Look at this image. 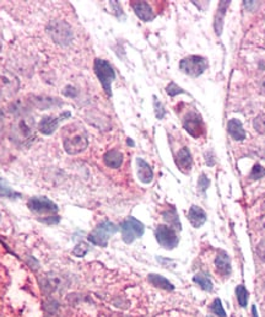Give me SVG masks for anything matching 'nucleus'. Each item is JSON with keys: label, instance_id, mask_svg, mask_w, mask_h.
Here are the masks:
<instances>
[{"label": "nucleus", "instance_id": "f257e3e1", "mask_svg": "<svg viewBox=\"0 0 265 317\" xmlns=\"http://www.w3.org/2000/svg\"><path fill=\"white\" fill-rule=\"evenodd\" d=\"M64 149L68 154H79L87 148V135L84 129L68 127L64 129Z\"/></svg>", "mask_w": 265, "mask_h": 317}, {"label": "nucleus", "instance_id": "f03ea898", "mask_svg": "<svg viewBox=\"0 0 265 317\" xmlns=\"http://www.w3.org/2000/svg\"><path fill=\"white\" fill-rule=\"evenodd\" d=\"M207 68H209V62L201 56H188L179 62V69L192 78L203 75Z\"/></svg>", "mask_w": 265, "mask_h": 317}, {"label": "nucleus", "instance_id": "7ed1b4c3", "mask_svg": "<svg viewBox=\"0 0 265 317\" xmlns=\"http://www.w3.org/2000/svg\"><path fill=\"white\" fill-rule=\"evenodd\" d=\"M93 69H95L96 75L101 82L102 87H103L104 93L108 96H112V82L116 79V73L113 70L112 65L110 64L107 61L97 58L93 64Z\"/></svg>", "mask_w": 265, "mask_h": 317}, {"label": "nucleus", "instance_id": "20e7f679", "mask_svg": "<svg viewBox=\"0 0 265 317\" xmlns=\"http://www.w3.org/2000/svg\"><path fill=\"white\" fill-rule=\"evenodd\" d=\"M117 231H118V228H117L113 222L103 221L91 231V234L88 235V240H90L93 245L106 247L108 244V240H110L111 236L115 235Z\"/></svg>", "mask_w": 265, "mask_h": 317}, {"label": "nucleus", "instance_id": "39448f33", "mask_svg": "<svg viewBox=\"0 0 265 317\" xmlns=\"http://www.w3.org/2000/svg\"><path fill=\"white\" fill-rule=\"evenodd\" d=\"M48 33L54 42L61 46H68L73 41V32L69 25L64 21H52L47 27Z\"/></svg>", "mask_w": 265, "mask_h": 317}, {"label": "nucleus", "instance_id": "423d86ee", "mask_svg": "<svg viewBox=\"0 0 265 317\" xmlns=\"http://www.w3.org/2000/svg\"><path fill=\"white\" fill-rule=\"evenodd\" d=\"M122 238L125 244H132L134 240L138 238H141L145 233V227L142 222L134 218H129L127 220L122 222L121 225Z\"/></svg>", "mask_w": 265, "mask_h": 317}, {"label": "nucleus", "instance_id": "0eeeda50", "mask_svg": "<svg viewBox=\"0 0 265 317\" xmlns=\"http://www.w3.org/2000/svg\"><path fill=\"white\" fill-rule=\"evenodd\" d=\"M156 240L162 247L166 250H173V248L178 246V236H177L175 229L166 227V225H160L155 231Z\"/></svg>", "mask_w": 265, "mask_h": 317}, {"label": "nucleus", "instance_id": "6e6552de", "mask_svg": "<svg viewBox=\"0 0 265 317\" xmlns=\"http://www.w3.org/2000/svg\"><path fill=\"white\" fill-rule=\"evenodd\" d=\"M183 127L194 138H199L204 133L203 119L195 111H190V112L187 113L183 119Z\"/></svg>", "mask_w": 265, "mask_h": 317}, {"label": "nucleus", "instance_id": "1a4fd4ad", "mask_svg": "<svg viewBox=\"0 0 265 317\" xmlns=\"http://www.w3.org/2000/svg\"><path fill=\"white\" fill-rule=\"evenodd\" d=\"M27 205L33 213L37 214H56L58 211L56 203L47 198H31Z\"/></svg>", "mask_w": 265, "mask_h": 317}, {"label": "nucleus", "instance_id": "9d476101", "mask_svg": "<svg viewBox=\"0 0 265 317\" xmlns=\"http://www.w3.org/2000/svg\"><path fill=\"white\" fill-rule=\"evenodd\" d=\"M69 117H70L69 111H68V112H63L62 115L58 117H45V118H43L39 122L38 130L41 133L45 134V135H50V134H53L54 130H56V128L58 127V124L61 123L62 121H64V119L69 118Z\"/></svg>", "mask_w": 265, "mask_h": 317}, {"label": "nucleus", "instance_id": "9b49d317", "mask_svg": "<svg viewBox=\"0 0 265 317\" xmlns=\"http://www.w3.org/2000/svg\"><path fill=\"white\" fill-rule=\"evenodd\" d=\"M176 165L182 172H189L193 165L192 154L188 148H182L176 155Z\"/></svg>", "mask_w": 265, "mask_h": 317}, {"label": "nucleus", "instance_id": "f8f14e48", "mask_svg": "<svg viewBox=\"0 0 265 317\" xmlns=\"http://www.w3.org/2000/svg\"><path fill=\"white\" fill-rule=\"evenodd\" d=\"M133 9L135 11L136 16L145 22L152 21L155 19V14H153L152 9L146 2H134Z\"/></svg>", "mask_w": 265, "mask_h": 317}, {"label": "nucleus", "instance_id": "ddd939ff", "mask_svg": "<svg viewBox=\"0 0 265 317\" xmlns=\"http://www.w3.org/2000/svg\"><path fill=\"white\" fill-rule=\"evenodd\" d=\"M188 219L194 228H200L206 222V213L198 205H192L188 211Z\"/></svg>", "mask_w": 265, "mask_h": 317}, {"label": "nucleus", "instance_id": "4468645a", "mask_svg": "<svg viewBox=\"0 0 265 317\" xmlns=\"http://www.w3.org/2000/svg\"><path fill=\"white\" fill-rule=\"evenodd\" d=\"M215 267L219 274L226 277L231 273V261L230 257L225 251H219L218 256L215 258Z\"/></svg>", "mask_w": 265, "mask_h": 317}, {"label": "nucleus", "instance_id": "2eb2a0df", "mask_svg": "<svg viewBox=\"0 0 265 317\" xmlns=\"http://www.w3.org/2000/svg\"><path fill=\"white\" fill-rule=\"evenodd\" d=\"M136 166H138V177L142 184H150L153 179V172L151 166L145 160L140 158L136 159Z\"/></svg>", "mask_w": 265, "mask_h": 317}, {"label": "nucleus", "instance_id": "dca6fc26", "mask_svg": "<svg viewBox=\"0 0 265 317\" xmlns=\"http://www.w3.org/2000/svg\"><path fill=\"white\" fill-rule=\"evenodd\" d=\"M227 132L237 142L244 141L247 137L246 130L243 129V125H242L241 121H238V119H231V121H229V123H227Z\"/></svg>", "mask_w": 265, "mask_h": 317}, {"label": "nucleus", "instance_id": "f3484780", "mask_svg": "<svg viewBox=\"0 0 265 317\" xmlns=\"http://www.w3.org/2000/svg\"><path fill=\"white\" fill-rule=\"evenodd\" d=\"M231 2H220L219 3V7L218 10H216V15H215V32L216 35L220 36L222 32V27H224V20H225V15H226V10L229 8Z\"/></svg>", "mask_w": 265, "mask_h": 317}, {"label": "nucleus", "instance_id": "a211bd4d", "mask_svg": "<svg viewBox=\"0 0 265 317\" xmlns=\"http://www.w3.org/2000/svg\"><path fill=\"white\" fill-rule=\"evenodd\" d=\"M103 161L110 168H119L123 162V155L118 150H110L104 154Z\"/></svg>", "mask_w": 265, "mask_h": 317}, {"label": "nucleus", "instance_id": "6ab92c4d", "mask_svg": "<svg viewBox=\"0 0 265 317\" xmlns=\"http://www.w3.org/2000/svg\"><path fill=\"white\" fill-rule=\"evenodd\" d=\"M149 281L152 285H155L156 288H160V289H165V290H173L175 287H173L172 283H170L166 278H164L160 274H150L149 276Z\"/></svg>", "mask_w": 265, "mask_h": 317}, {"label": "nucleus", "instance_id": "aec40b11", "mask_svg": "<svg viewBox=\"0 0 265 317\" xmlns=\"http://www.w3.org/2000/svg\"><path fill=\"white\" fill-rule=\"evenodd\" d=\"M194 282L205 291L213 290V282L210 281V278L206 276V274L198 273L196 276H194Z\"/></svg>", "mask_w": 265, "mask_h": 317}, {"label": "nucleus", "instance_id": "412c9836", "mask_svg": "<svg viewBox=\"0 0 265 317\" xmlns=\"http://www.w3.org/2000/svg\"><path fill=\"white\" fill-rule=\"evenodd\" d=\"M236 295H237L239 306L246 307L248 304V296H249V293H248V290L244 288V285H238V287L236 288Z\"/></svg>", "mask_w": 265, "mask_h": 317}, {"label": "nucleus", "instance_id": "4be33fe9", "mask_svg": "<svg viewBox=\"0 0 265 317\" xmlns=\"http://www.w3.org/2000/svg\"><path fill=\"white\" fill-rule=\"evenodd\" d=\"M0 197H7V198H18L20 197V194L18 192H15L14 190L5 184L3 179H0Z\"/></svg>", "mask_w": 265, "mask_h": 317}, {"label": "nucleus", "instance_id": "5701e85b", "mask_svg": "<svg viewBox=\"0 0 265 317\" xmlns=\"http://www.w3.org/2000/svg\"><path fill=\"white\" fill-rule=\"evenodd\" d=\"M164 218H165V220L168 222V224L178 228V230L181 229V224H179L178 215H177L176 210H168V211H166V213H164Z\"/></svg>", "mask_w": 265, "mask_h": 317}, {"label": "nucleus", "instance_id": "b1692460", "mask_svg": "<svg viewBox=\"0 0 265 317\" xmlns=\"http://www.w3.org/2000/svg\"><path fill=\"white\" fill-rule=\"evenodd\" d=\"M253 125H254V129L259 134H263L265 135V115L258 116L253 122Z\"/></svg>", "mask_w": 265, "mask_h": 317}, {"label": "nucleus", "instance_id": "393cba45", "mask_svg": "<svg viewBox=\"0 0 265 317\" xmlns=\"http://www.w3.org/2000/svg\"><path fill=\"white\" fill-rule=\"evenodd\" d=\"M211 311L218 317H226V312H225L224 307H222L220 299L214 300V302L211 304Z\"/></svg>", "mask_w": 265, "mask_h": 317}, {"label": "nucleus", "instance_id": "a878e982", "mask_svg": "<svg viewBox=\"0 0 265 317\" xmlns=\"http://www.w3.org/2000/svg\"><path fill=\"white\" fill-rule=\"evenodd\" d=\"M264 176H265V168L261 166V165L256 164V165H254V167H253L252 172H250L249 178L250 179H254V181H255V179L263 178Z\"/></svg>", "mask_w": 265, "mask_h": 317}, {"label": "nucleus", "instance_id": "bb28decb", "mask_svg": "<svg viewBox=\"0 0 265 317\" xmlns=\"http://www.w3.org/2000/svg\"><path fill=\"white\" fill-rule=\"evenodd\" d=\"M153 107H155L156 118H158V119L164 118L165 115H166V110H165L164 105H162L155 96H153Z\"/></svg>", "mask_w": 265, "mask_h": 317}, {"label": "nucleus", "instance_id": "cd10ccee", "mask_svg": "<svg viewBox=\"0 0 265 317\" xmlns=\"http://www.w3.org/2000/svg\"><path fill=\"white\" fill-rule=\"evenodd\" d=\"M166 93L170 96H176V95H179V94H186V91H184L183 88L179 87L178 85H176L175 82H170L166 87Z\"/></svg>", "mask_w": 265, "mask_h": 317}, {"label": "nucleus", "instance_id": "c85d7f7f", "mask_svg": "<svg viewBox=\"0 0 265 317\" xmlns=\"http://www.w3.org/2000/svg\"><path fill=\"white\" fill-rule=\"evenodd\" d=\"M210 185V179L209 177H207L206 175H201L200 177H199V181H198V188L201 191V192H205V191L207 190V187H209Z\"/></svg>", "mask_w": 265, "mask_h": 317}, {"label": "nucleus", "instance_id": "c756f323", "mask_svg": "<svg viewBox=\"0 0 265 317\" xmlns=\"http://www.w3.org/2000/svg\"><path fill=\"white\" fill-rule=\"evenodd\" d=\"M87 251H88L87 245L84 244V242H81V244H79L78 246L75 247V250H74L73 253L78 257H84L87 253Z\"/></svg>", "mask_w": 265, "mask_h": 317}, {"label": "nucleus", "instance_id": "7c9ffc66", "mask_svg": "<svg viewBox=\"0 0 265 317\" xmlns=\"http://www.w3.org/2000/svg\"><path fill=\"white\" fill-rule=\"evenodd\" d=\"M256 253H258L259 258L265 262V238L261 240V241L259 242L258 246H256Z\"/></svg>", "mask_w": 265, "mask_h": 317}, {"label": "nucleus", "instance_id": "2f4dec72", "mask_svg": "<svg viewBox=\"0 0 265 317\" xmlns=\"http://www.w3.org/2000/svg\"><path fill=\"white\" fill-rule=\"evenodd\" d=\"M254 227H255V230L260 231V233H265V215L256 219Z\"/></svg>", "mask_w": 265, "mask_h": 317}, {"label": "nucleus", "instance_id": "473e14b6", "mask_svg": "<svg viewBox=\"0 0 265 317\" xmlns=\"http://www.w3.org/2000/svg\"><path fill=\"white\" fill-rule=\"evenodd\" d=\"M260 93L265 96V80H263V82L260 84Z\"/></svg>", "mask_w": 265, "mask_h": 317}, {"label": "nucleus", "instance_id": "72a5a7b5", "mask_svg": "<svg viewBox=\"0 0 265 317\" xmlns=\"http://www.w3.org/2000/svg\"><path fill=\"white\" fill-rule=\"evenodd\" d=\"M253 315H254V317H258V313H256L255 306H253Z\"/></svg>", "mask_w": 265, "mask_h": 317}, {"label": "nucleus", "instance_id": "f704fd0d", "mask_svg": "<svg viewBox=\"0 0 265 317\" xmlns=\"http://www.w3.org/2000/svg\"><path fill=\"white\" fill-rule=\"evenodd\" d=\"M261 210L265 211V199L263 201V203H261Z\"/></svg>", "mask_w": 265, "mask_h": 317}, {"label": "nucleus", "instance_id": "c9c22d12", "mask_svg": "<svg viewBox=\"0 0 265 317\" xmlns=\"http://www.w3.org/2000/svg\"><path fill=\"white\" fill-rule=\"evenodd\" d=\"M3 117H4V113H3V111H0V119H2Z\"/></svg>", "mask_w": 265, "mask_h": 317}]
</instances>
